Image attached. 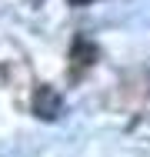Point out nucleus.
Returning <instances> with one entry per match:
<instances>
[{
  "label": "nucleus",
  "mask_w": 150,
  "mask_h": 157,
  "mask_svg": "<svg viewBox=\"0 0 150 157\" xmlns=\"http://www.w3.org/2000/svg\"><path fill=\"white\" fill-rule=\"evenodd\" d=\"M37 97H43V104L37 100V114H43V117H57V110H60V100H57V97L50 94L47 87H40V94H37Z\"/></svg>",
  "instance_id": "nucleus-1"
},
{
  "label": "nucleus",
  "mask_w": 150,
  "mask_h": 157,
  "mask_svg": "<svg viewBox=\"0 0 150 157\" xmlns=\"http://www.w3.org/2000/svg\"><path fill=\"white\" fill-rule=\"evenodd\" d=\"M70 3H73V7H84V3H90V0H70Z\"/></svg>",
  "instance_id": "nucleus-2"
}]
</instances>
